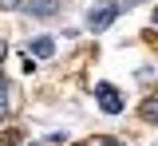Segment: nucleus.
Returning <instances> with one entry per match:
<instances>
[{
  "label": "nucleus",
  "instance_id": "obj_1",
  "mask_svg": "<svg viewBox=\"0 0 158 146\" xmlns=\"http://www.w3.org/2000/svg\"><path fill=\"white\" fill-rule=\"evenodd\" d=\"M95 95H99V107H103L107 115H118V111H123V99H118V91L111 83H95Z\"/></svg>",
  "mask_w": 158,
  "mask_h": 146
},
{
  "label": "nucleus",
  "instance_id": "obj_2",
  "mask_svg": "<svg viewBox=\"0 0 158 146\" xmlns=\"http://www.w3.org/2000/svg\"><path fill=\"white\" fill-rule=\"evenodd\" d=\"M115 16H118V4H103V8H95V12H91V32H107V28H111V24H115Z\"/></svg>",
  "mask_w": 158,
  "mask_h": 146
},
{
  "label": "nucleus",
  "instance_id": "obj_3",
  "mask_svg": "<svg viewBox=\"0 0 158 146\" xmlns=\"http://www.w3.org/2000/svg\"><path fill=\"white\" fill-rule=\"evenodd\" d=\"M28 8H32V16H52V12L59 8V0H32Z\"/></svg>",
  "mask_w": 158,
  "mask_h": 146
},
{
  "label": "nucleus",
  "instance_id": "obj_4",
  "mask_svg": "<svg viewBox=\"0 0 158 146\" xmlns=\"http://www.w3.org/2000/svg\"><path fill=\"white\" fill-rule=\"evenodd\" d=\"M32 51H36L40 59H48V55H52V51H56V43L48 40V36H40V40H36V43H32Z\"/></svg>",
  "mask_w": 158,
  "mask_h": 146
},
{
  "label": "nucleus",
  "instance_id": "obj_5",
  "mask_svg": "<svg viewBox=\"0 0 158 146\" xmlns=\"http://www.w3.org/2000/svg\"><path fill=\"white\" fill-rule=\"evenodd\" d=\"M142 115H146V119H154V123H158V95H154V99H146V103H142Z\"/></svg>",
  "mask_w": 158,
  "mask_h": 146
},
{
  "label": "nucleus",
  "instance_id": "obj_6",
  "mask_svg": "<svg viewBox=\"0 0 158 146\" xmlns=\"http://www.w3.org/2000/svg\"><path fill=\"white\" fill-rule=\"evenodd\" d=\"M87 146H123V142H115V138H95V142H87Z\"/></svg>",
  "mask_w": 158,
  "mask_h": 146
},
{
  "label": "nucleus",
  "instance_id": "obj_7",
  "mask_svg": "<svg viewBox=\"0 0 158 146\" xmlns=\"http://www.w3.org/2000/svg\"><path fill=\"white\" fill-rule=\"evenodd\" d=\"M0 8L8 12V8H20V0H0Z\"/></svg>",
  "mask_w": 158,
  "mask_h": 146
},
{
  "label": "nucleus",
  "instance_id": "obj_8",
  "mask_svg": "<svg viewBox=\"0 0 158 146\" xmlns=\"http://www.w3.org/2000/svg\"><path fill=\"white\" fill-rule=\"evenodd\" d=\"M4 107H8V99H4V79H0V115H4Z\"/></svg>",
  "mask_w": 158,
  "mask_h": 146
},
{
  "label": "nucleus",
  "instance_id": "obj_9",
  "mask_svg": "<svg viewBox=\"0 0 158 146\" xmlns=\"http://www.w3.org/2000/svg\"><path fill=\"white\" fill-rule=\"evenodd\" d=\"M4 51H8V47H4V40H0V63H4Z\"/></svg>",
  "mask_w": 158,
  "mask_h": 146
},
{
  "label": "nucleus",
  "instance_id": "obj_10",
  "mask_svg": "<svg viewBox=\"0 0 158 146\" xmlns=\"http://www.w3.org/2000/svg\"><path fill=\"white\" fill-rule=\"evenodd\" d=\"M154 24H158V8H154Z\"/></svg>",
  "mask_w": 158,
  "mask_h": 146
}]
</instances>
